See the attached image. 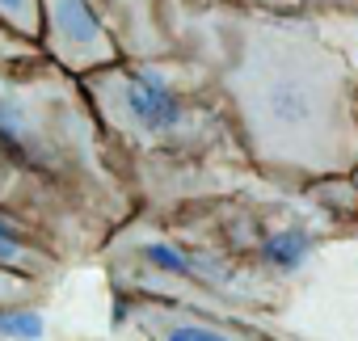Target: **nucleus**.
I'll return each mask as SVG.
<instances>
[{
	"label": "nucleus",
	"instance_id": "nucleus-6",
	"mask_svg": "<svg viewBox=\"0 0 358 341\" xmlns=\"http://www.w3.org/2000/svg\"><path fill=\"white\" fill-rule=\"evenodd\" d=\"M118 316L131 320L143 333V341H249L207 316L169 307L160 299H118Z\"/></svg>",
	"mask_w": 358,
	"mask_h": 341
},
{
	"label": "nucleus",
	"instance_id": "nucleus-3",
	"mask_svg": "<svg viewBox=\"0 0 358 341\" xmlns=\"http://www.w3.org/2000/svg\"><path fill=\"white\" fill-rule=\"evenodd\" d=\"M80 89L93 106L101 131L127 143H173L190 126V101L156 64H110L101 72L80 76Z\"/></svg>",
	"mask_w": 358,
	"mask_h": 341
},
{
	"label": "nucleus",
	"instance_id": "nucleus-4",
	"mask_svg": "<svg viewBox=\"0 0 358 341\" xmlns=\"http://www.w3.org/2000/svg\"><path fill=\"white\" fill-rule=\"evenodd\" d=\"M34 51L68 76H89L122 59L97 0H43V22Z\"/></svg>",
	"mask_w": 358,
	"mask_h": 341
},
{
	"label": "nucleus",
	"instance_id": "nucleus-8",
	"mask_svg": "<svg viewBox=\"0 0 358 341\" xmlns=\"http://www.w3.org/2000/svg\"><path fill=\"white\" fill-rule=\"evenodd\" d=\"M38 22H43V0H0V34L9 43L34 47Z\"/></svg>",
	"mask_w": 358,
	"mask_h": 341
},
{
	"label": "nucleus",
	"instance_id": "nucleus-7",
	"mask_svg": "<svg viewBox=\"0 0 358 341\" xmlns=\"http://www.w3.org/2000/svg\"><path fill=\"white\" fill-rule=\"evenodd\" d=\"M0 270L30 282H47L64 270V249L30 219L0 207Z\"/></svg>",
	"mask_w": 358,
	"mask_h": 341
},
{
	"label": "nucleus",
	"instance_id": "nucleus-1",
	"mask_svg": "<svg viewBox=\"0 0 358 341\" xmlns=\"http://www.w3.org/2000/svg\"><path fill=\"white\" fill-rule=\"evenodd\" d=\"M241 131L262 164L333 168L350 156L345 59L316 38L278 26H249L224 76Z\"/></svg>",
	"mask_w": 358,
	"mask_h": 341
},
{
	"label": "nucleus",
	"instance_id": "nucleus-10",
	"mask_svg": "<svg viewBox=\"0 0 358 341\" xmlns=\"http://www.w3.org/2000/svg\"><path fill=\"white\" fill-rule=\"evenodd\" d=\"M143 261H148V266H156L160 274H173V278H194V274H199L190 253H182L177 245H164V240L143 245Z\"/></svg>",
	"mask_w": 358,
	"mask_h": 341
},
{
	"label": "nucleus",
	"instance_id": "nucleus-2",
	"mask_svg": "<svg viewBox=\"0 0 358 341\" xmlns=\"http://www.w3.org/2000/svg\"><path fill=\"white\" fill-rule=\"evenodd\" d=\"M0 143L85 211H106L118 198L80 80L38 51L0 55Z\"/></svg>",
	"mask_w": 358,
	"mask_h": 341
},
{
	"label": "nucleus",
	"instance_id": "nucleus-9",
	"mask_svg": "<svg viewBox=\"0 0 358 341\" xmlns=\"http://www.w3.org/2000/svg\"><path fill=\"white\" fill-rule=\"evenodd\" d=\"M308 253H312V236L299 232V228H287V232H274V236L262 240V257H266L274 270H282V274L299 270V266L308 261Z\"/></svg>",
	"mask_w": 358,
	"mask_h": 341
},
{
	"label": "nucleus",
	"instance_id": "nucleus-5",
	"mask_svg": "<svg viewBox=\"0 0 358 341\" xmlns=\"http://www.w3.org/2000/svg\"><path fill=\"white\" fill-rule=\"evenodd\" d=\"M0 207L30 219L51 240L59 236L64 257H68V240L89 236V211L80 203H72L55 182H47L30 164H22L5 143H0Z\"/></svg>",
	"mask_w": 358,
	"mask_h": 341
}]
</instances>
